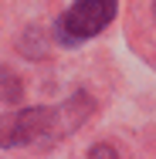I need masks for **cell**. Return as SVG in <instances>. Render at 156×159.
Masks as SVG:
<instances>
[{
    "mask_svg": "<svg viewBox=\"0 0 156 159\" xmlns=\"http://www.w3.org/2000/svg\"><path fill=\"white\" fill-rule=\"evenodd\" d=\"M116 14V0H78L61 20V34L68 44L75 41H85V37H95Z\"/></svg>",
    "mask_w": 156,
    "mask_h": 159,
    "instance_id": "cell-1",
    "label": "cell"
},
{
    "mask_svg": "<svg viewBox=\"0 0 156 159\" xmlns=\"http://www.w3.org/2000/svg\"><path fill=\"white\" fill-rule=\"evenodd\" d=\"M48 112H24V115H10L0 122V142L10 149V146H21V142H31L37 135H44L51 122Z\"/></svg>",
    "mask_w": 156,
    "mask_h": 159,
    "instance_id": "cell-2",
    "label": "cell"
}]
</instances>
